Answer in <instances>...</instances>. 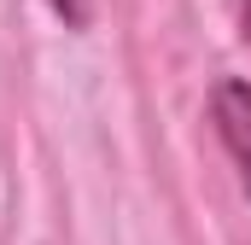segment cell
I'll list each match as a JSON object with an SVG mask.
<instances>
[{"label": "cell", "mask_w": 251, "mask_h": 245, "mask_svg": "<svg viewBox=\"0 0 251 245\" xmlns=\"http://www.w3.org/2000/svg\"><path fill=\"white\" fill-rule=\"evenodd\" d=\"M210 122H216V134H222V146L240 170V187L251 198V82H234V76L216 82L210 88Z\"/></svg>", "instance_id": "6da1fadb"}, {"label": "cell", "mask_w": 251, "mask_h": 245, "mask_svg": "<svg viewBox=\"0 0 251 245\" xmlns=\"http://www.w3.org/2000/svg\"><path fill=\"white\" fill-rule=\"evenodd\" d=\"M53 12H59L70 29H82V24H88V0H53Z\"/></svg>", "instance_id": "7a4b0ae2"}, {"label": "cell", "mask_w": 251, "mask_h": 245, "mask_svg": "<svg viewBox=\"0 0 251 245\" xmlns=\"http://www.w3.org/2000/svg\"><path fill=\"white\" fill-rule=\"evenodd\" d=\"M240 24H246V41H251V0H240Z\"/></svg>", "instance_id": "3957f363"}]
</instances>
